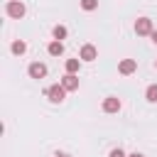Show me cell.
<instances>
[{"instance_id":"obj_1","label":"cell","mask_w":157,"mask_h":157,"mask_svg":"<svg viewBox=\"0 0 157 157\" xmlns=\"http://www.w3.org/2000/svg\"><path fill=\"white\" fill-rule=\"evenodd\" d=\"M44 93H47V98H49L52 103H61V101L66 98V88H64L61 83H54V86L44 88Z\"/></svg>"},{"instance_id":"obj_2","label":"cell","mask_w":157,"mask_h":157,"mask_svg":"<svg viewBox=\"0 0 157 157\" xmlns=\"http://www.w3.org/2000/svg\"><path fill=\"white\" fill-rule=\"evenodd\" d=\"M5 12H7L10 17H15V20H20V17H25V5H22L20 0H10V2L5 5Z\"/></svg>"},{"instance_id":"obj_3","label":"cell","mask_w":157,"mask_h":157,"mask_svg":"<svg viewBox=\"0 0 157 157\" xmlns=\"http://www.w3.org/2000/svg\"><path fill=\"white\" fill-rule=\"evenodd\" d=\"M135 32H137V34H152V32H155V29H152V20L140 17V20L135 22Z\"/></svg>"},{"instance_id":"obj_4","label":"cell","mask_w":157,"mask_h":157,"mask_svg":"<svg viewBox=\"0 0 157 157\" xmlns=\"http://www.w3.org/2000/svg\"><path fill=\"white\" fill-rule=\"evenodd\" d=\"M135 69H137V61H135V59H123V61L118 64V71H120L123 76H130V74H135Z\"/></svg>"},{"instance_id":"obj_5","label":"cell","mask_w":157,"mask_h":157,"mask_svg":"<svg viewBox=\"0 0 157 157\" xmlns=\"http://www.w3.org/2000/svg\"><path fill=\"white\" fill-rule=\"evenodd\" d=\"M27 74H29L32 78H44V76H47V66H44L42 61H34V64H29Z\"/></svg>"},{"instance_id":"obj_6","label":"cell","mask_w":157,"mask_h":157,"mask_svg":"<svg viewBox=\"0 0 157 157\" xmlns=\"http://www.w3.org/2000/svg\"><path fill=\"white\" fill-rule=\"evenodd\" d=\"M103 110H105V113H118V110H120V98L108 96V98L103 101Z\"/></svg>"},{"instance_id":"obj_7","label":"cell","mask_w":157,"mask_h":157,"mask_svg":"<svg viewBox=\"0 0 157 157\" xmlns=\"http://www.w3.org/2000/svg\"><path fill=\"white\" fill-rule=\"evenodd\" d=\"M96 56H98V49H96L93 44H83V47H81V59H83V61H93Z\"/></svg>"},{"instance_id":"obj_8","label":"cell","mask_w":157,"mask_h":157,"mask_svg":"<svg viewBox=\"0 0 157 157\" xmlns=\"http://www.w3.org/2000/svg\"><path fill=\"white\" fill-rule=\"evenodd\" d=\"M61 86H64L66 91H76V88H78V76H76V74H66V76L61 78Z\"/></svg>"},{"instance_id":"obj_9","label":"cell","mask_w":157,"mask_h":157,"mask_svg":"<svg viewBox=\"0 0 157 157\" xmlns=\"http://www.w3.org/2000/svg\"><path fill=\"white\" fill-rule=\"evenodd\" d=\"M47 52H49V54H52V56H59V54H61V52H64V44H61V42H56V39H54V42H52V44H49V47H47Z\"/></svg>"},{"instance_id":"obj_10","label":"cell","mask_w":157,"mask_h":157,"mask_svg":"<svg viewBox=\"0 0 157 157\" xmlns=\"http://www.w3.org/2000/svg\"><path fill=\"white\" fill-rule=\"evenodd\" d=\"M10 49H12V54H17V56H20V54H25V52H27V44H25L22 39H17V42H12V47H10Z\"/></svg>"},{"instance_id":"obj_11","label":"cell","mask_w":157,"mask_h":157,"mask_svg":"<svg viewBox=\"0 0 157 157\" xmlns=\"http://www.w3.org/2000/svg\"><path fill=\"white\" fill-rule=\"evenodd\" d=\"M145 98H147L150 103H157V83L147 86V91H145Z\"/></svg>"},{"instance_id":"obj_12","label":"cell","mask_w":157,"mask_h":157,"mask_svg":"<svg viewBox=\"0 0 157 157\" xmlns=\"http://www.w3.org/2000/svg\"><path fill=\"white\" fill-rule=\"evenodd\" d=\"M66 74H76L78 71V59H66Z\"/></svg>"},{"instance_id":"obj_13","label":"cell","mask_w":157,"mask_h":157,"mask_svg":"<svg viewBox=\"0 0 157 157\" xmlns=\"http://www.w3.org/2000/svg\"><path fill=\"white\" fill-rule=\"evenodd\" d=\"M64 37H66V27H61V25H56V27H54V39H56V42H61Z\"/></svg>"},{"instance_id":"obj_14","label":"cell","mask_w":157,"mask_h":157,"mask_svg":"<svg viewBox=\"0 0 157 157\" xmlns=\"http://www.w3.org/2000/svg\"><path fill=\"white\" fill-rule=\"evenodd\" d=\"M81 7L91 12V10H96V7H98V0H81Z\"/></svg>"},{"instance_id":"obj_15","label":"cell","mask_w":157,"mask_h":157,"mask_svg":"<svg viewBox=\"0 0 157 157\" xmlns=\"http://www.w3.org/2000/svg\"><path fill=\"white\" fill-rule=\"evenodd\" d=\"M110 157H128V155H125L123 150H113V152H110Z\"/></svg>"},{"instance_id":"obj_16","label":"cell","mask_w":157,"mask_h":157,"mask_svg":"<svg viewBox=\"0 0 157 157\" xmlns=\"http://www.w3.org/2000/svg\"><path fill=\"white\" fill-rule=\"evenodd\" d=\"M150 37H152V42H155V44H157V29H155V32H152V34H150Z\"/></svg>"},{"instance_id":"obj_17","label":"cell","mask_w":157,"mask_h":157,"mask_svg":"<svg viewBox=\"0 0 157 157\" xmlns=\"http://www.w3.org/2000/svg\"><path fill=\"white\" fill-rule=\"evenodd\" d=\"M128 157H145V155H140V152H132V155H128Z\"/></svg>"},{"instance_id":"obj_18","label":"cell","mask_w":157,"mask_h":157,"mask_svg":"<svg viewBox=\"0 0 157 157\" xmlns=\"http://www.w3.org/2000/svg\"><path fill=\"white\" fill-rule=\"evenodd\" d=\"M54 157H64V155H54Z\"/></svg>"},{"instance_id":"obj_19","label":"cell","mask_w":157,"mask_h":157,"mask_svg":"<svg viewBox=\"0 0 157 157\" xmlns=\"http://www.w3.org/2000/svg\"><path fill=\"white\" fill-rule=\"evenodd\" d=\"M155 66H157V64H155Z\"/></svg>"}]
</instances>
